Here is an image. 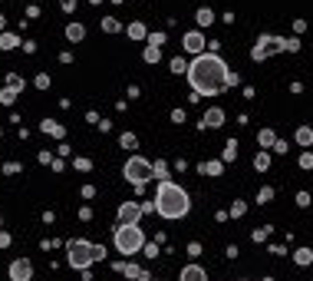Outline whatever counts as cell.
I'll list each match as a JSON object with an SVG mask.
<instances>
[{"label":"cell","mask_w":313,"mask_h":281,"mask_svg":"<svg viewBox=\"0 0 313 281\" xmlns=\"http://www.w3.org/2000/svg\"><path fill=\"white\" fill-rule=\"evenodd\" d=\"M188 83L195 89V96H218L234 83V76L218 53H201L188 63Z\"/></svg>","instance_id":"6da1fadb"},{"label":"cell","mask_w":313,"mask_h":281,"mask_svg":"<svg viewBox=\"0 0 313 281\" xmlns=\"http://www.w3.org/2000/svg\"><path fill=\"white\" fill-rule=\"evenodd\" d=\"M188 209H191V199H188L185 189L168 182V179H162V182H158V192H155V212L158 215L162 218H185Z\"/></svg>","instance_id":"7a4b0ae2"},{"label":"cell","mask_w":313,"mask_h":281,"mask_svg":"<svg viewBox=\"0 0 313 281\" xmlns=\"http://www.w3.org/2000/svg\"><path fill=\"white\" fill-rule=\"evenodd\" d=\"M96 258H106V248L102 245H93L86 238H70L66 241V261H70L76 271H86Z\"/></svg>","instance_id":"3957f363"},{"label":"cell","mask_w":313,"mask_h":281,"mask_svg":"<svg viewBox=\"0 0 313 281\" xmlns=\"http://www.w3.org/2000/svg\"><path fill=\"white\" fill-rule=\"evenodd\" d=\"M116 248L122 255H135L145 248V235L139 225H116Z\"/></svg>","instance_id":"277c9868"},{"label":"cell","mask_w":313,"mask_h":281,"mask_svg":"<svg viewBox=\"0 0 313 281\" xmlns=\"http://www.w3.org/2000/svg\"><path fill=\"white\" fill-rule=\"evenodd\" d=\"M122 172H125V179H129L139 192H142V185L149 182V179H155V166H152L149 159H142V156H132V159L125 162Z\"/></svg>","instance_id":"5b68a950"},{"label":"cell","mask_w":313,"mask_h":281,"mask_svg":"<svg viewBox=\"0 0 313 281\" xmlns=\"http://www.w3.org/2000/svg\"><path fill=\"white\" fill-rule=\"evenodd\" d=\"M280 50H287V40H283V37H260V40L254 43V50H250V56H254V60H267V56L280 53Z\"/></svg>","instance_id":"8992f818"},{"label":"cell","mask_w":313,"mask_h":281,"mask_svg":"<svg viewBox=\"0 0 313 281\" xmlns=\"http://www.w3.org/2000/svg\"><path fill=\"white\" fill-rule=\"evenodd\" d=\"M139 218H142L139 202H122L119 205V225H139Z\"/></svg>","instance_id":"52a82bcc"},{"label":"cell","mask_w":313,"mask_h":281,"mask_svg":"<svg viewBox=\"0 0 313 281\" xmlns=\"http://www.w3.org/2000/svg\"><path fill=\"white\" fill-rule=\"evenodd\" d=\"M30 278H33L30 258H14L10 261V281H30Z\"/></svg>","instance_id":"ba28073f"},{"label":"cell","mask_w":313,"mask_h":281,"mask_svg":"<svg viewBox=\"0 0 313 281\" xmlns=\"http://www.w3.org/2000/svg\"><path fill=\"white\" fill-rule=\"evenodd\" d=\"M181 47H185L188 53L201 56V53H204V33H201V30H191V33H185V40H181Z\"/></svg>","instance_id":"9c48e42d"},{"label":"cell","mask_w":313,"mask_h":281,"mask_svg":"<svg viewBox=\"0 0 313 281\" xmlns=\"http://www.w3.org/2000/svg\"><path fill=\"white\" fill-rule=\"evenodd\" d=\"M178 281H208V271H204L201 265H188V268H181Z\"/></svg>","instance_id":"30bf717a"},{"label":"cell","mask_w":313,"mask_h":281,"mask_svg":"<svg viewBox=\"0 0 313 281\" xmlns=\"http://www.w3.org/2000/svg\"><path fill=\"white\" fill-rule=\"evenodd\" d=\"M198 172H201V176H221V172H224V162H221V159L201 162V166H198Z\"/></svg>","instance_id":"8fae6325"},{"label":"cell","mask_w":313,"mask_h":281,"mask_svg":"<svg viewBox=\"0 0 313 281\" xmlns=\"http://www.w3.org/2000/svg\"><path fill=\"white\" fill-rule=\"evenodd\" d=\"M204 126H211V129L224 126V109H208L204 112Z\"/></svg>","instance_id":"7c38bea8"},{"label":"cell","mask_w":313,"mask_h":281,"mask_svg":"<svg viewBox=\"0 0 313 281\" xmlns=\"http://www.w3.org/2000/svg\"><path fill=\"white\" fill-rule=\"evenodd\" d=\"M116 268H119L122 274H129L132 281H145V278H149V274L142 271V268H135V265H116Z\"/></svg>","instance_id":"4fadbf2b"},{"label":"cell","mask_w":313,"mask_h":281,"mask_svg":"<svg viewBox=\"0 0 313 281\" xmlns=\"http://www.w3.org/2000/svg\"><path fill=\"white\" fill-rule=\"evenodd\" d=\"M83 37H86V27H83V24H70V27H66V40L79 43Z\"/></svg>","instance_id":"5bb4252c"},{"label":"cell","mask_w":313,"mask_h":281,"mask_svg":"<svg viewBox=\"0 0 313 281\" xmlns=\"http://www.w3.org/2000/svg\"><path fill=\"white\" fill-rule=\"evenodd\" d=\"M14 47H20V37H17V33H0V50H14Z\"/></svg>","instance_id":"9a60e30c"},{"label":"cell","mask_w":313,"mask_h":281,"mask_svg":"<svg viewBox=\"0 0 313 281\" xmlns=\"http://www.w3.org/2000/svg\"><path fill=\"white\" fill-rule=\"evenodd\" d=\"M257 143H260V149H267V146H270V149H274V143H277L274 129H260V132H257Z\"/></svg>","instance_id":"2e32d148"},{"label":"cell","mask_w":313,"mask_h":281,"mask_svg":"<svg viewBox=\"0 0 313 281\" xmlns=\"http://www.w3.org/2000/svg\"><path fill=\"white\" fill-rule=\"evenodd\" d=\"M40 129L50 132V136H56V139H63V126H60V122H53V119H43V122H40Z\"/></svg>","instance_id":"e0dca14e"},{"label":"cell","mask_w":313,"mask_h":281,"mask_svg":"<svg viewBox=\"0 0 313 281\" xmlns=\"http://www.w3.org/2000/svg\"><path fill=\"white\" fill-rule=\"evenodd\" d=\"M129 37L132 40H149V30H145V24H129Z\"/></svg>","instance_id":"ac0fdd59"},{"label":"cell","mask_w":313,"mask_h":281,"mask_svg":"<svg viewBox=\"0 0 313 281\" xmlns=\"http://www.w3.org/2000/svg\"><path fill=\"white\" fill-rule=\"evenodd\" d=\"M293 261H297V265H310V261H313V251L310 248H297V251H293Z\"/></svg>","instance_id":"d6986e66"},{"label":"cell","mask_w":313,"mask_h":281,"mask_svg":"<svg viewBox=\"0 0 313 281\" xmlns=\"http://www.w3.org/2000/svg\"><path fill=\"white\" fill-rule=\"evenodd\" d=\"M297 143L300 146H313V129L310 126H300L297 129Z\"/></svg>","instance_id":"ffe728a7"},{"label":"cell","mask_w":313,"mask_h":281,"mask_svg":"<svg viewBox=\"0 0 313 281\" xmlns=\"http://www.w3.org/2000/svg\"><path fill=\"white\" fill-rule=\"evenodd\" d=\"M142 60H145V63H158V60H162V50L149 43V47H145V53H142Z\"/></svg>","instance_id":"44dd1931"},{"label":"cell","mask_w":313,"mask_h":281,"mask_svg":"<svg viewBox=\"0 0 313 281\" xmlns=\"http://www.w3.org/2000/svg\"><path fill=\"white\" fill-rule=\"evenodd\" d=\"M102 30H106V33H119L122 27H119V20H116V17H102Z\"/></svg>","instance_id":"7402d4cb"},{"label":"cell","mask_w":313,"mask_h":281,"mask_svg":"<svg viewBox=\"0 0 313 281\" xmlns=\"http://www.w3.org/2000/svg\"><path fill=\"white\" fill-rule=\"evenodd\" d=\"M211 20H214V14L208 7H201L198 10V27H211Z\"/></svg>","instance_id":"603a6c76"},{"label":"cell","mask_w":313,"mask_h":281,"mask_svg":"<svg viewBox=\"0 0 313 281\" xmlns=\"http://www.w3.org/2000/svg\"><path fill=\"white\" fill-rule=\"evenodd\" d=\"M14 99H17V89H10V86L0 89V103L4 106H14Z\"/></svg>","instance_id":"cb8c5ba5"},{"label":"cell","mask_w":313,"mask_h":281,"mask_svg":"<svg viewBox=\"0 0 313 281\" xmlns=\"http://www.w3.org/2000/svg\"><path fill=\"white\" fill-rule=\"evenodd\" d=\"M119 146H122V149H135V146H139V139H135L132 132H122V136H119Z\"/></svg>","instance_id":"d4e9b609"},{"label":"cell","mask_w":313,"mask_h":281,"mask_svg":"<svg viewBox=\"0 0 313 281\" xmlns=\"http://www.w3.org/2000/svg\"><path fill=\"white\" fill-rule=\"evenodd\" d=\"M267 166H270V156H267V153H257V159H254V169H257V172H264Z\"/></svg>","instance_id":"484cf974"},{"label":"cell","mask_w":313,"mask_h":281,"mask_svg":"<svg viewBox=\"0 0 313 281\" xmlns=\"http://www.w3.org/2000/svg\"><path fill=\"white\" fill-rule=\"evenodd\" d=\"M7 86H10V89H17V93H20V89H24V80H20V76H17V73H10V76H7Z\"/></svg>","instance_id":"4316f807"},{"label":"cell","mask_w":313,"mask_h":281,"mask_svg":"<svg viewBox=\"0 0 313 281\" xmlns=\"http://www.w3.org/2000/svg\"><path fill=\"white\" fill-rule=\"evenodd\" d=\"M234 156H237V143L231 139V143H227V149H224V159H221V162H231Z\"/></svg>","instance_id":"83f0119b"},{"label":"cell","mask_w":313,"mask_h":281,"mask_svg":"<svg viewBox=\"0 0 313 281\" xmlns=\"http://www.w3.org/2000/svg\"><path fill=\"white\" fill-rule=\"evenodd\" d=\"M172 73H188V63L181 60V56H175V60H172Z\"/></svg>","instance_id":"f1b7e54d"},{"label":"cell","mask_w":313,"mask_h":281,"mask_svg":"<svg viewBox=\"0 0 313 281\" xmlns=\"http://www.w3.org/2000/svg\"><path fill=\"white\" fill-rule=\"evenodd\" d=\"M149 43H152V47H162V43H165V33H149Z\"/></svg>","instance_id":"f546056e"},{"label":"cell","mask_w":313,"mask_h":281,"mask_svg":"<svg viewBox=\"0 0 313 281\" xmlns=\"http://www.w3.org/2000/svg\"><path fill=\"white\" fill-rule=\"evenodd\" d=\"M33 83H37V89H47V86H50V76H47V73H40Z\"/></svg>","instance_id":"4dcf8cb0"},{"label":"cell","mask_w":313,"mask_h":281,"mask_svg":"<svg viewBox=\"0 0 313 281\" xmlns=\"http://www.w3.org/2000/svg\"><path fill=\"white\" fill-rule=\"evenodd\" d=\"M73 166H76L79 172H89V169H93V162H89V159H76V162H73Z\"/></svg>","instance_id":"1f68e13d"},{"label":"cell","mask_w":313,"mask_h":281,"mask_svg":"<svg viewBox=\"0 0 313 281\" xmlns=\"http://www.w3.org/2000/svg\"><path fill=\"white\" fill-rule=\"evenodd\" d=\"M152 166H155V179H165V176H168V169H165V162H152Z\"/></svg>","instance_id":"d6a6232c"},{"label":"cell","mask_w":313,"mask_h":281,"mask_svg":"<svg viewBox=\"0 0 313 281\" xmlns=\"http://www.w3.org/2000/svg\"><path fill=\"white\" fill-rule=\"evenodd\" d=\"M300 166H303V169H313V153H303V156H300Z\"/></svg>","instance_id":"836d02e7"},{"label":"cell","mask_w":313,"mask_h":281,"mask_svg":"<svg viewBox=\"0 0 313 281\" xmlns=\"http://www.w3.org/2000/svg\"><path fill=\"white\" fill-rule=\"evenodd\" d=\"M4 172H7V176H17V172H20V162H7V166H4Z\"/></svg>","instance_id":"e575fe53"},{"label":"cell","mask_w":313,"mask_h":281,"mask_svg":"<svg viewBox=\"0 0 313 281\" xmlns=\"http://www.w3.org/2000/svg\"><path fill=\"white\" fill-rule=\"evenodd\" d=\"M60 7L66 10V14H73V10H76V0H60Z\"/></svg>","instance_id":"d590c367"},{"label":"cell","mask_w":313,"mask_h":281,"mask_svg":"<svg viewBox=\"0 0 313 281\" xmlns=\"http://www.w3.org/2000/svg\"><path fill=\"white\" fill-rule=\"evenodd\" d=\"M297 205H310V192H300L297 195Z\"/></svg>","instance_id":"8d00e7d4"},{"label":"cell","mask_w":313,"mask_h":281,"mask_svg":"<svg viewBox=\"0 0 313 281\" xmlns=\"http://www.w3.org/2000/svg\"><path fill=\"white\" fill-rule=\"evenodd\" d=\"M231 215H234V218H237V215H244V202H234V209H231Z\"/></svg>","instance_id":"74e56055"},{"label":"cell","mask_w":313,"mask_h":281,"mask_svg":"<svg viewBox=\"0 0 313 281\" xmlns=\"http://www.w3.org/2000/svg\"><path fill=\"white\" fill-rule=\"evenodd\" d=\"M7 245H10V235L4 232V228H0V248H7Z\"/></svg>","instance_id":"f35d334b"},{"label":"cell","mask_w":313,"mask_h":281,"mask_svg":"<svg viewBox=\"0 0 313 281\" xmlns=\"http://www.w3.org/2000/svg\"><path fill=\"white\" fill-rule=\"evenodd\" d=\"M0 30H4V17H0Z\"/></svg>","instance_id":"ab89813d"},{"label":"cell","mask_w":313,"mask_h":281,"mask_svg":"<svg viewBox=\"0 0 313 281\" xmlns=\"http://www.w3.org/2000/svg\"><path fill=\"white\" fill-rule=\"evenodd\" d=\"M89 4H102V0H89Z\"/></svg>","instance_id":"60d3db41"},{"label":"cell","mask_w":313,"mask_h":281,"mask_svg":"<svg viewBox=\"0 0 313 281\" xmlns=\"http://www.w3.org/2000/svg\"><path fill=\"white\" fill-rule=\"evenodd\" d=\"M0 225H4V218H0Z\"/></svg>","instance_id":"b9f144b4"}]
</instances>
